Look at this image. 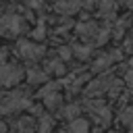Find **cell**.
<instances>
[{
	"mask_svg": "<svg viewBox=\"0 0 133 133\" xmlns=\"http://www.w3.org/2000/svg\"><path fill=\"white\" fill-rule=\"evenodd\" d=\"M123 2H125L127 6H133V0H123Z\"/></svg>",
	"mask_w": 133,
	"mask_h": 133,
	"instance_id": "cell-19",
	"label": "cell"
},
{
	"mask_svg": "<svg viewBox=\"0 0 133 133\" xmlns=\"http://www.w3.org/2000/svg\"><path fill=\"white\" fill-rule=\"evenodd\" d=\"M60 54H62V58H69V56H71L69 48H60Z\"/></svg>",
	"mask_w": 133,
	"mask_h": 133,
	"instance_id": "cell-17",
	"label": "cell"
},
{
	"mask_svg": "<svg viewBox=\"0 0 133 133\" xmlns=\"http://www.w3.org/2000/svg\"><path fill=\"white\" fill-rule=\"evenodd\" d=\"M44 102H46L48 108H58L60 106V96L58 94H48V96H44Z\"/></svg>",
	"mask_w": 133,
	"mask_h": 133,
	"instance_id": "cell-8",
	"label": "cell"
},
{
	"mask_svg": "<svg viewBox=\"0 0 133 133\" xmlns=\"http://www.w3.org/2000/svg\"><path fill=\"white\" fill-rule=\"evenodd\" d=\"M56 8L62 15H73L79 8V0H56Z\"/></svg>",
	"mask_w": 133,
	"mask_h": 133,
	"instance_id": "cell-5",
	"label": "cell"
},
{
	"mask_svg": "<svg viewBox=\"0 0 133 133\" xmlns=\"http://www.w3.org/2000/svg\"><path fill=\"white\" fill-rule=\"evenodd\" d=\"M4 131H6V125H4V123H0V133H4Z\"/></svg>",
	"mask_w": 133,
	"mask_h": 133,
	"instance_id": "cell-18",
	"label": "cell"
},
{
	"mask_svg": "<svg viewBox=\"0 0 133 133\" xmlns=\"http://www.w3.org/2000/svg\"><path fill=\"white\" fill-rule=\"evenodd\" d=\"M69 131L71 133H89V123L85 118H75V121H71Z\"/></svg>",
	"mask_w": 133,
	"mask_h": 133,
	"instance_id": "cell-6",
	"label": "cell"
},
{
	"mask_svg": "<svg viewBox=\"0 0 133 133\" xmlns=\"http://www.w3.org/2000/svg\"><path fill=\"white\" fill-rule=\"evenodd\" d=\"M25 106H29L27 94H25V91H12V94H8V96L2 100L0 110H2V112H15V110H21V108H25Z\"/></svg>",
	"mask_w": 133,
	"mask_h": 133,
	"instance_id": "cell-1",
	"label": "cell"
},
{
	"mask_svg": "<svg viewBox=\"0 0 133 133\" xmlns=\"http://www.w3.org/2000/svg\"><path fill=\"white\" fill-rule=\"evenodd\" d=\"M75 54H77V56H81V58H85V56L89 54V50H87L85 46H77V48H75Z\"/></svg>",
	"mask_w": 133,
	"mask_h": 133,
	"instance_id": "cell-13",
	"label": "cell"
},
{
	"mask_svg": "<svg viewBox=\"0 0 133 133\" xmlns=\"http://www.w3.org/2000/svg\"><path fill=\"white\" fill-rule=\"evenodd\" d=\"M50 71H52V73H58V75L64 73V64H62V60H52V62H50Z\"/></svg>",
	"mask_w": 133,
	"mask_h": 133,
	"instance_id": "cell-11",
	"label": "cell"
},
{
	"mask_svg": "<svg viewBox=\"0 0 133 133\" xmlns=\"http://www.w3.org/2000/svg\"><path fill=\"white\" fill-rule=\"evenodd\" d=\"M50 129H52V118L46 116V114H42V121H39V133H50Z\"/></svg>",
	"mask_w": 133,
	"mask_h": 133,
	"instance_id": "cell-9",
	"label": "cell"
},
{
	"mask_svg": "<svg viewBox=\"0 0 133 133\" xmlns=\"http://www.w3.org/2000/svg\"><path fill=\"white\" fill-rule=\"evenodd\" d=\"M23 77V69L17 64H2L0 66V85H15Z\"/></svg>",
	"mask_w": 133,
	"mask_h": 133,
	"instance_id": "cell-2",
	"label": "cell"
},
{
	"mask_svg": "<svg viewBox=\"0 0 133 133\" xmlns=\"http://www.w3.org/2000/svg\"><path fill=\"white\" fill-rule=\"evenodd\" d=\"M125 83H127V85L133 89V71H129V73L125 75Z\"/></svg>",
	"mask_w": 133,
	"mask_h": 133,
	"instance_id": "cell-15",
	"label": "cell"
},
{
	"mask_svg": "<svg viewBox=\"0 0 133 133\" xmlns=\"http://www.w3.org/2000/svg\"><path fill=\"white\" fill-rule=\"evenodd\" d=\"M94 4H96V0H79V6H85V8H89Z\"/></svg>",
	"mask_w": 133,
	"mask_h": 133,
	"instance_id": "cell-16",
	"label": "cell"
},
{
	"mask_svg": "<svg viewBox=\"0 0 133 133\" xmlns=\"http://www.w3.org/2000/svg\"><path fill=\"white\" fill-rule=\"evenodd\" d=\"M110 87H112V81H110L108 75H104V77H100L98 81H94L87 87V94H98V91H104V89H110Z\"/></svg>",
	"mask_w": 133,
	"mask_h": 133,
	"instance_id": "cell-4",
	"label": "cell"
},
{
	"mask_svg": "<svg viewBox=\"0 0 133 133\" xmlns=\"http://www.w3.org/2000/svg\"><path fill=\"white\" fill-rule=\"evenodd\" d=\"M121 123L127 125V127L133 131V108H127V110L121 112Z\"/></svg>",
	"mask_w": 133,
	"mask_h": 133,
	"instance_id": "cell-7",
	"label": "cell"
},
{
	"mask_svg": "<svg viewBox=\"0 0 133 133\" xmlns=\"http://www.w3.org/2000/svg\"><path fill=\"white\" fill-rule=\"evenodd\" d=\"M114 6V0H102V12H106V10H110Z\"/></svg>",
	"mask_w": 133,
	"mask_h": 133,
	"instance_id": "cell-14",
	"label": "cell"
},
{
	"mask_svg": "<svg viewBox=\"0 0 133 133\" xmlns=\"http://www.w3.org/2000/svg\"><path fill=\"white\" fill-rule=\"evenodd\" d=\"M64 114H66L69 118H73V121H75V116L79 114V106H75V104H71V106H66V108H64Z\"/></svg>",
	"mask_w": 133,
	"mask_h": 133,
	"instance_id": "cell-12",
	"label": "cell"
},
{
	"mask_svg": "<svg viewBox=\"0 0 133 133\" xmlns=\"http://www.w3.org/2000/svg\"><path fill=\"white\" fill-rule=\"evenodd\" d=\"M19 54H21V56H25V58L35 60V58H39V56L44 54V48H42V46L31 44V42H21V44H19Z\"/></svg>",
	"mask_w": 133,
	"mask_h": 133,
	"instance_id": "cell-3",
	"label": "cell"
},
{
	"mask_svg": "<svg viewBox=\"0 0 133 133\" xmlns=\"http://www.w3.org/2000/svg\"><path fill=\"white\" fill-rule=\"evenodd\" d=\"M19 133H31V129H21Z\"/></svg>",
	"mask_w": 133,
	"mask_h": 133,
	"instance_id": "cell-20",
	"label": "cell"
},
{
	"mask_svg": "<svg viewBox=\"0 0 133 133\" xmlns=\"http://www.w3.org/2000/svg\"><path fill=\"white\" fill-rule=\"evenodd\" d=\"M46 79V73L42 71H29V83H42Z\"/></svg>",
	"mask_w": 133,
	"mask_h": 133,
	"instance_id": "cell-10",
	"label": "cell"
}]
</instances>
